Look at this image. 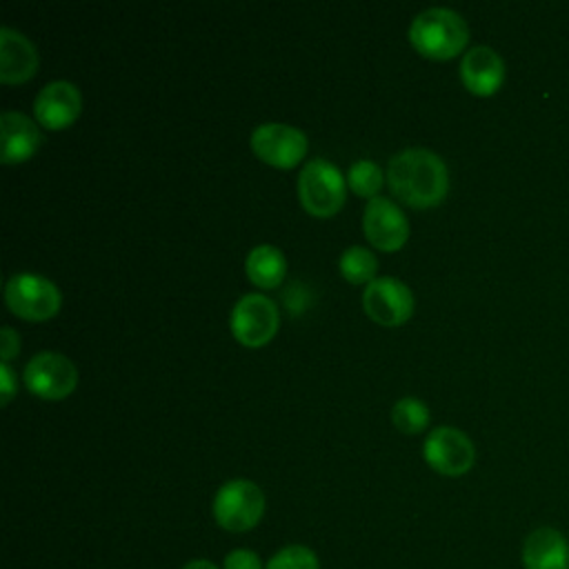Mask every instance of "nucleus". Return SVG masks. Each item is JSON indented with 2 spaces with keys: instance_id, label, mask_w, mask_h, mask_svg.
I'll list each match as a JSON object with an SVG mask.
<instances>
[{
  "instance_id": "20e7f679",
  "label": "nucleus",
  "mask_w": 569,
  "mask_h": 569,
  "mask_svg": "<svg viewBox=\"0 0 569 569\" xmlns=\"http://www.w3.org/2000/svg\"><path fill=\"white\" fill-rule=\"evenodd\" d=\"M298 198L311 216H333L345 202V176L333 162L313 158L298 173Z\"/></svg>"
},
{
  "instance_id": "4be33fe9",
  "label": "nucleus",
  "mask_w": 569,
  "mask_h": 569,
  "mask_svg": "<svg viewBox=\"0 0 569 569\" xmlns=\"http://www.w3.org/2000/svg\"><path fill=\"white\" fill-rule=\"evenodd\" d=\"M222 569H264V565L256 551L240 547V549H231L224 556Z\"/></svg>"
},
{
  "instance_id": "9b49d317",
  "label": "nucleus",
  "mask_w": 569,
  "mask_h": 569,
  "mask_svg": "<svg viewBox=\"0 0 569 569\" xmlns=\"http://www.w3.org/2000/svg\"><path fill=\"white\" fill-rule=\"evenodd\" d=\"M362 227L367 240L382 251H396L409 236V222L402 209L382 196L367 200Z\"/></svg>"
},
{
  "instance_id": "0eeeda50",
  "label": "nucleus",
  "mask_w": 569,
  "mask_h": 569,
  "mask_svg": "<svg viewBox=\"0 0 569 569\" xmlns=\"http://www.w3.org/2000/svg\"><path fill=\"white\" fill-rule=\"evenodd\" d=\"M231 333L247 347H260L271 340L278 329V309L273 300L262 293H244L229 316Z\"/></svg>"
},
{
  "instance_id": "f8f14e48",
  "label": "nucleus",
  "mask_w": 569,
  "mask_h": 569,
  "mask_svg": "<svg viewBox=\"0 0 569 569\" xmlns=\"http://www.w3.org/2000/svg\"><path fill=\"white\" fill-rule=\"evenodd\" d=\"M80 104V91L73 82L53 80L38 91L33 100V111L40 124L49 129H64L78 118Z\"/></svg>"
},
{
  "instance_id": "6e6552de",
  "label": "nucleus",
  "mask_w": 569,
  "mask_h": 569,
  "mask_svg": "<svg viewBox=\"0 0 569 569\" xmlns=\"http://www.w3.org/2000/svg\"><path fill=\"white\" fill-rule=\"evenodd\" d=\"M22 376L31 393L49 400L69 396L78 382L76 365L58 351H40L29 358Z\"/></svg>"
},
{
  "instance_id": "a211bd4d",
  "label": "nucleus",
  "mask_w": 569,
  "mask_h": 569,
  "mask_svg": "<svg viewBox=\"0 0 569 569\" xmlns=\"http://www.w3.org/2000/svg\"><path fill=\"white\" fill-rule=\"evenodd\" d=\"M376 256L367 249V247H360V244H351L347 247L340 258H338V267H340V273L349 280V282H369L373 280V273H376Z\"/></svg>"
},
{
  "instance_id": "412c9836",
  "label": "nucleus",
  "mask_w": 569,
  "mask_h": 569,
  "mask_svg": "<svg viewBox=\"0 0 569 569\" xmlns=\"http://www.w3.org/2000/svg\"><path fill=\"white\" fill-rule=\"evenodd\" d=\"M382 171L376 162L362 158V160H356L349 171H347V182L349 187L360 193V196H367V198H373L378 193V189L382 187Z\"/></svg>"
},
{
  "instance_id": "aec40b11",
  "label": "nucleus",
  "mask_w": 569,
  "mask_h": 569,
  "mask_svg": "<svg viewBox=\"0 0 569 569\" xmlns=\"http://www.w3.org/2000/svg\"><path fill=\"white\" fill-rule=\"evenodd\" d=\"M264 569H320V560L307 545H287L267 560Z\"/></svg>"
},
{
  "instance_id": "39448f33",
  "label": "nucleus",
  "mask_w": 569,
  "mask_h": 569,
  "mask_svg": "<svg viewBox=\"0 0 569 569\" xmlns=\"http://www.w3.org/2000/svg\"><path fill=\"white\" fill-rule=\"evenodd\" d=\"M4 300L9 309L24 320H47L60 309L62 296L53 280L40 273L20 271L7 280Z\"/></svg>"
},
{
  "instance_id": "6ab92c4d",
  "label": "nucleus",
  "mask_w": 569,
  "mask_h": 569,
  "mask_svg": "<svg viewBox=\"0 0 569 569\" xmlns=\"http://www.w3.org/2000/svg\"><path fill=\"white\" fill-rule=\"evenodd\" d=\"M393 425L405 433H418L429 422V409L420 398L402 396L391 409Z\"/></svg>"
},
{
  "instance_id": "f3484780",
  "label": "nucleus",
  "mask_w": 569,
  "mask_h": 569,
  "mask_svg": "<svg viewBox=\"0 0 569 569\" xmlns=\"http://www.w3.org/2000/svg\"><path fill=\"white\" fill-rule=\"evenodd\" d=\"M244 271L253 284L276 287L287 271V260L278 247L256 244L244 258Z\"/></svg>"
},
{
  "instance_id": "ddd939ff",
  "label": "nucleus",
  "mask_w": 569,
  "mask_h": 569,
  "mask_svg": "<svg viewBox=\"0 0 569 569\" xmlns=\"http://www.w3.org/2000/svg\"><path fill=\"white\" fill-rule=\"evenodd\" d=\"M525 569H569V540L556 527H536L520 551Z\"/></svg>"
},
{
  "instance_id": "b1692460",
  "label": "nucleus",
  "mask_w": 569,
  "mask_h": 569,
  "mask_svg": "<svg viewBox=\"0 0 569 569\" xmlns=\"http://www.w3.org/2000/svg\"><path fill=\"white\" fill-rule=\"evenodd\" d=\"M16 391V378L9 362H0V402L7 405Z\"/></svg>"
},
{
  "instance_id": "f03ea898",
  "label": "nucleus",
  "mask_w": 569,
  "mask_h": 569,
  "mask_svg": "<svg viewBox=\"0 0 569 569\" xmlns=\"http://www.w3.org/2000/svg\"><path fill=\"white\" fill-rule=\"evenodd\" d=\"M409 40L422 56L445 60L462 51L469 29L465 18L453 9L429 7L411 20Z\"/></svg>"
},
{
  "instance_id": "2eb2a0df",
  "label": "nucleus",
  "mask_w": 569,
  "mask_h": 569,
  "mask_svg": "<svg viewBox=\"0 0 569 569\" xmlns=\"http://www.w3.org/2000/svg\"><path fill=\"white\" fill-rule=\"evenodd\" d=\"M0 158L4 164L22 162L40 147L42 133L29 116L20 111H4L0 118Z\"/></svg>"
},
{
  "instance_id": "393cba45",
  "label": "nucleus",
  "mask_w": 569,
  "mask_h": 569,
  "mask_svg": "<svg viewBox=\"0 0 569 569\" xmlns=\"http://www.w3.org/2000/svg\"><path fill=\"white\" fill-rule=\"evenodd\" d=\"M180 569H218V567L207 558H193V560H187Z\"/></svg>"
},
{
  "instance_id": "7ed1b4c3",
  "label": "nucleus",
  "mask_w": 569,
  "mask_h": 569,
  "mask_svg": "<svg viewBox=\"0 0 569 569\" xmlns=\"http://www.w3.org/2000/svg\"><path fill=\"white\" fill-rule=\"evenodd\" d=\"M264 505V493L253 480L231 478L218 487L211 513L224 531L244 533L260 522Z\"/></svg>"
},
{
  "instance_id": "5701e85b",
  "label": "nucleus",
  "mask_w": 569,
  "mask_h": 569,
  "mask_svg": "<svg viewBox=\"0 0 569 569\" xmlns=\"http://www.w3.org/2000/svg\"><path fill=\"white\" fill-rule=\"evenodd\" d=\"M20 349V338L11 327H2L0 333V351H2V362H9L13 356H18Z\"/></svg>"
},
{
  "instance_id": "9d476101",
  "label": "nucleus",
  "mask_w": 569,
  "mask_h": 569,
  "mask_svg": "<svg viewBox=\"0 0 569 569\" xmlns=\"http://www.w3.org/2000/svg\"><path fill=\"white\" fill-rule=\"evenodd\" d=\"M251 149L269 164L289 169L307 151V136L284 122H264L251 131Z\"/></svg>"
},
{
  "instance_id": "4468645a",
  "label": "nucleus",
  "mask_w": 569,
  "mask_h": 569,
  "mask_svg": "<svg viewBox=\"0 0 569 569\" xmlns=\"http://www.w3.org/2000/svg\"><path fill=\"white\" fill-rule=\"evenodd\" d=\"M460 78L471 93L491 96L505 80V62L491 47H471L460 60Z\"/></svg>"
},
{
  "instance_id": "423d86ee",
  "label": "nucleus",
  "mask_w": 569,
  "mask_h": 569,
  "mask_svg": "<svg viewBox=\"0 0 569 569\" xmlns=\"http://www.w3.org/2000/svg\"><path fill=\"white\" fill-rule=\"evenodd\" d=\"M422 458L442 476H462L473 467L476 449L465 431L442 425L427 433L422 442Z\"/></svg>"
},
{
  "instance_id": "1a4fd4ad",
  "label": "nucleus",
  "mask_w": 569,
  "mask_h": 569,
  "mask_svg": "<svg viewBox=\"0 0 569 569\" xmlns=\"http://www.w3.org/2000/svg\"><path fill=\"white\" fill-rule=\"evenodd\" d=\"M365 311L380 325H400L413 311V293L393 276H378L367 282L362 293Z\"/></svg>"
},
{
  "instance_id": "f257e3e1",
  "label": "nucleus",
  "mask_w": 569,
  "mask_h": 569,
  "mask_svg": "<svg viewBox=\"0 0 569 569\" xmlns=\"http://www.w3.org/2000/svg\"><path fill=\"white\" fill-rule=\"evenodd\" d=\"M387 182L393 196L411 207H433L449 189L445 160L425 147H407L391 156Z\"/></svg>"
},
{
  "instance_id": "dca6fc26",
  "label": "nucleus",
  "mask_w": 569,
  "mask_h": 569,
  "mask_svg": "<svg viewBox=\"0 0 569 569\" xmlns=\"http://www.w3.org/2000/svg\"><path fill=\"white\" fill-rule=\"evenodd\" d=\"M38 69V51L27 36L11 27L0 29V80L22 82Z\"/></svg>"
}]
</instances>
